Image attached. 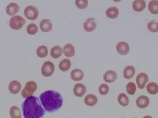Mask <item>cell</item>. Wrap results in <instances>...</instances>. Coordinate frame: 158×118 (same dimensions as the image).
Here are the masks:
<instances>
[{"label":"cell","mask_w":158,"mask_h":118,"mask_svg":"<svg viewBox=\"0 0 158 118\" xmlns=\"http://www.w3.org/2000/svg\"><path fill=\"white\" fill-rule=\"evenodd\" d=\"M40 101L45 111L53 113L59 111L63 105V97L56 91L48 90L39 96Z\"/></svg>","instance_id":"1"},{"label":"cell","mask_w":158,"mask_h":118,"mask_svg":"<svg viewBox=\"0 0 158 118\" xmlns=\"http://www.w3.org/2000/svg\"><path fill=\"white\" fill-rule=\"evenodd\" d=\"M22 110L25 118H43L45 110L40 101L36 96H30L23 103Z\"/></svg>","instance_id":"2"},{"label":"cell","mask_w":158,"mask_h":118,"mask_svg":"<svg viewBox=\"0 0 158 118\" xmlns=\"http://www.w3.org/2000/svg\"><path fill=\"white\" fill-rule=\"evenodd\" d=\"M37 89V85L36 82L33 81H28L24 88L22 90V95L23 98H27L28 97L31 96Z\"/></svg>","instance_id":"3"},{"label":"cell","mask_w":158,"mask_h":118,"mask_svg":"<svg viewBox=\"0 0 158 118\" xmlns=\"http://www.w3.org/2000/svg\"><path fill=\"white\" fill-rule=\"evenodd\" d=\"M26 20L20 15H14L12 17L9 22L10 27L12 29L17 30L22 29L23 26L26 24Z\"/></svg>","instance_id":"4"},{"label":"cell","mask_w":158,"mask_h":118,"mask_svg":"<svg viewBox=\"0 0 158 118\" xmlns=\"http://www.w3.org/2000/svg\"><path fill=\"white\" fill-rule=\"evenodd\" d=\"M24 14L26 17L29 20H35L39 16V11L36 7L29 6L25 8Z\"/></svg>","instance_id":"5"},{"label":"cell","mask_w":158,"mask_h":118,"mask_svg":"<svg viewBox=\"0 0 158 118\" xmlns=\"http://www.w3.org/2000/svg\"><path fill=\"white\" fill-rule=\"evenodd\" d=\"M55 65L53 62L50 61H46L44 62L41 68V73L45 77H50L54 73Z\"/></svg>","instance_id":"6"},{"label":"cell","mask_w":158,"mask_h":118,"mask_svg":"<svg viewBox=\"0 0 158 118\" xmlns=\"http://www.w3.org/2000/svg\"><path fill=\"white\" fill-rule=\"evenodd\" d=\"M148 81L149 78L147 74L142 73L137 75L136 77V83L139 89H143L145 87L146 84Z\"/></svg>","instance_id":"7"},{"label":"cell","mask_w":158,"mask_h":118,"mask_svg":"<svg viewBox=\"0 0 158 118\" xmlns=\"http://www.w3.org/2000/svg\"><path fill=\"white\" fill-rule=\"evenodd\" d=\"M97 27V23L95 21V19L93 17L88 18L84 23V29L87 32H91L95 30Z\"/></svg>","instance_id":"8"},{"label":"cell","mask_w":158,"mask_h":118,"mask_svg":"<svg viewBox=\"0 0 158 118\" xmlns=\"http://www.w3.org/2000/svg\"><path fill=\"white\" fill-rule=\"evenodd\" d=\"M116 50L119 54L126 55L129 52V45L126 42H120L116 46Z\"/></svg>","instance_id":"9"},{"label":"cell","mask_w":158,"mask_h":118,"mask_svg":"<svg viewBox=\"0 0 158 118\" xmlns=\"http://www.w3.org/2000/svg\"><path fill=\"white\" fill-rule=\"evenodd\" d=\"M22 89V86L19 81L13 80L11 81L8 85L9 91L13 95H16L20 92Z\"/></svg>","instance_id":"10"},{"label":"cell","mask_w":158,"mask_h":118,"mask_svg":"<svg viewBox=\"0 0 158 118\" xmlns=\"http://www.w3.org/2000/svg\"><path fill=\"white\" fill-rule=\"evenodd\" d=\"M86 88L85 85L81 83H78L75 85L73 88V93L75 96L81 97L84 96L86 93Z\"/></svg>","instance_id":"11"},{"label":"cell","mask_w":158,"mask_h":118,"mask_svg":"<svg viewBox=\"0 0 158 118\" xmlns=\"http://www.w3.org/2000/svg\"><path fill=\"white\" fill-rule=\"evenodd\" d=\"M149 104V99L146 96H139L136 100L137 106L140 109L147 107Z\"/></svg>","instance_id":"12"},{"label":"cell","mask_w":158,"mask_h":118,"mask_svg":"<svg viewBox=\"0 0 158 118\" xmlns=\"http://www.w3.org/2000/svg\"><path fill=\"white\" fill-rule=\"evenodd\" d=\"M133 9L136 12L143 11L146 7V4L144 0H135L133 2Z\"/></svg>","instance_id":"13"},{"label":"cell","mask_w":158,"mask_h":118,"mask_svg":"<svg viewBox=\"0 0 158 118\" xmlns=\"http://www.w3.org/2000/svg\"><path fill=\"white\" fill-rule=\"evenodd\" d=\"M117 74L113 70H109L107 71L103 77L104 80L106 82L108 83H111L117 80Z\"/></svg>","instance_id":"14"},{"label":"cell","mask_w":158,"mask_h":118,"mask_svg":"<svg viewBox=\"0 0 158 118\" xmlns=\"http://www.w3.org/2000/svg\"><path fill=\"white\" fill-rule=\"evenodd\" d=\"M84 76V72L80 69H74L71 73V78L73 81H81L83 79Z\"/></svg>","instance_id":"15"},{"label":"cell","mask_w":158,"mask_h":118,"mask_svg":"<svg viewBox=\"0 0 158 118\" xmlns=\"http://www.w3.org/2000/svg\"><path fill=\"white\" fill-rule=\"evenodd\" d=\"M53 25L50 20L43 19L40 23V28L43 32H49L52 29Z\"/></svg>","instance_id":"16"},{"label":"cell","mask_w":158,"mask_h":118,"mask_svg":"<svg viewBox=\"0 0 158 118\" xmlns=\"http://www.w3.org/2000/svg\"><path fill=\"white\" fill-rule=\"evenodd\" d=\"M20 10L19 5L15 2L9 4L6 7V13L9 15H16Z\"/></svg>","instance_id":"17"},{"label":"cell","mask_w":158,"mask_h":118,"mask_svg":"<svg viewBox=\"0 0 158 118\" xmlns=\"http://www.w3.org/2000/svg\"><path fill=\"white\" fill-rule=\"evenodd\" d=\"M135 68H134V66L132 65H129L127 66L123 71V76L126 79L129 80L133 77V76L135 74Z\"/></svg>","instance_id":"18"},{"label":"cell","mask_w":158,"mask_h":118,"mask_svg":"<svg viewBox=\"0 0 158 118\" xmlns=\"http://www.w3.org/2000/svg\"><path fill=\"white\" fill-rule=\"evenodd\" d=\"M63 52L66 57H72L75 55V51L73 46L71 44H68L65 45L63 48Z\"/></svg>","instance_id":"19"},{"label":"cell","mask_w":158,"mask_h":118,"mask_svg":"<svg viewBox=\"0 0 158 118\" xmlns=\"http://www.w3.org/2000/svg\"><path fill=\"white\" fill-rule=\"evenodd\" d=\"M98 99L97 96L93 94H89L85 97L84 103L86 106H94L97 103Z\"/></svg>","instance_id":"20"},{"label":"cell","mask_w":158,"mask_h":118,"mask_svg":"<svg viewBox=\"0 0 158 118\" xmlns=\"http://www.w3.org/2000/svg\"><path fill=\"white\" fill-rule=\"evenodd\" d=\"M63 53L62 48L60 46H55L50 50V55L54 59L60 58Z\"/></svg>","instance_id":"21"},{"label":"cell","mask_w":158,"mask_h":118,"mask_svg":"<svg viewBox=\"0 0 158 118\" xmlns=\"http://www.w3.org/2000/svg\"><path fill=\"white\" fill-rule=\"evenodd\" d=\"M106 14L109 19H115L119 15V11L116 7H111L107 10Z\"/></svg>","instance_id":"22"},{"label":"cell","mask_w":158,"mask_h":118,"mask_svg":"<svg viewBox=\"0 0 158 118\" xmlns=\"http://www.w3.org/2000/svg\"><path fill=\"white\" fill-rule=\"evenodd\" d=\"M71 66V62L69 59H64L59 62V67L62 71H68Z\"/></svg>","instance_id":"23"},{"label":"cell","mask_w":158,"mask_h":118,"mask_svg":"<svg viewBox=\"0 0 158 118\" xmlns=\"http://www.w3.org/2000/svg\"><path fill=\"white\" fill-rule=\"evenodd\" d=\"M147 91L150 94V95H156L157 94L158 92V85L157 83L154 82H149L147 85L146 87Z\"/></svg>","instance_id":"24"},{"label":"cell","mask_w":158,"mask_h":118,"mask_svg":"<svg viewBox=\"0 0 158 118\" xmlns=\"http://www.w3.org/2000/svg\"><path fill=\"white\" fill-rule=\"evenodd\" d=\"M148 9L153 15L158 14V0H152L148 4Z\"/></svg>","instance_id":"25"},{"label":"cell","mask_w":158,"mask_h":118,"mask_svg":"<svg viewBox=\"0 0 158 118\" xmlns=\"http://www.w3.org/2000/svg\"><path fill=\"white\" fill-rule=\"evenodd\" d=\"M117 100L120 104L122 106H127L129 104V99L128 96L124 93H120L117 98Z\"/></svg>","instance_id":"26"},{"label":"cell","mask_w":158,"mask_h":118,"mask_svg":"<svg viewBox=\"0 0 158 118\" xmlns=\"http://www.w3.org/2000/svg\"><path fill=\"white\" fill-rule=\"evenodd\" d=\"M37 55L40 58H46L48 55V49L46 46H40L36 50Z\"/></svg>","instance_id":"27"},{"label":"cell","mask_w":158,"mask_h":118,"mask_svg":"<svg viewBox=\"0 0 158 118\" xmlns=\"http://www.w3.org/2000/svg\"><path fill=\"white\" fill-rule=\"evenodd\" d=\"M21 111L20 109L17 106H11L10 109V115L11 118H22Z\"/></svg>","instance_id":"28"},{"label":"cell","mask_w":158,"mask_h":118,"mask_svg":"<svg viewBox=\"0 0 158 118\" xmlns=\"http://www.w3.org/2000/svg\"><path fill=\"white\" fill-rule=\"evenodd\" d=\"M38 32V27L35 23H30L27 27V32L30 35H35Z\"/></svg>","instance_id":"29"},{"label":"cell","mask_w":158,"mask_h":118,"mask_svg":"<svg viewBox=\"0 0 158 118\" xmlns=\"http://www.w3.org/2000/svg\"><path fill=\"white\" fill-rule=\"evenodd\" d=\"M126 90L130 95H133L136 91V86L133 82H130L126 86Z\"/></svg>","instance_id":"30"},{"label":"cell","mask_w":158,"mask_h":118,"mask_svg":"<svg viewBox=\"0 0 158 118\" xmlns=\"http://www.w3.org/2000/svg\"><path fill=\"white\" fill-rule=\"evenodd\" d=\"M148 29L151 32L156 33L158 31V23L155 20H152L148 24Z\"/></svg>","instance_id":"31"},{"label":"cell","mask_w":158,"mask_h":118,"mask_svg":"<svg viewBox=\"0 0 158 118\" xmlns=\"http://www.w3.org/2000/svg\"><path fill=\"white\" fill-rule=\"evenodd\" d=\"M75 5L79 9L83 10L88 7V0H75Z\"/></svg>","instance_id":"32"},{"label":"cell","mask_w":158,"mask_h":118,"mask_svg":"<svg viewBox=\"0 0 158 118\" xmlns=\"http://www.w3.org/2000/svg\"><path fill=\"white\" fill-rule=\"evenodd\" d=\"M98 91L101 95H106L109 91V87L106 84H102L98 88Z\"/></svg>","instance_id":"33"},{"label":"cell","mask_w":158,"mask_h":118,"mask_svg":"<svg viewBox=\"0 0 158 118\" xmlns=\"http://www.w3.org/2000/svg\"><path fill=\"white\" fill-rule=\"evenodd\" d=\"M113 1H114L115 2H120L121 1H122V0H113Z\"/></svg>","instance_id":"34"}]
</instances>
